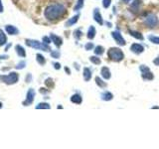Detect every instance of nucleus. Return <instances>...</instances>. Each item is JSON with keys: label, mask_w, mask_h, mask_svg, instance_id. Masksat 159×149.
Wrapping results in <instances>:
<instances>
[{"label": "nucleus", "mask_w": 159, "mask_h": 149, "mask_svg": "<svg viewBox=\"0 0 159 149\" xmlns=\"http://www.w3.org/2000/svg\"><path fill=\"white\" fill-rule=\"evenodd\" d=\"M122 2H124V3H129L131 0H121Z\"/></svg>", "instance_id": "nucleus-48"}, {"label": "nucleus", "mask_w": 159, "mask_h": 149, "mask_svg": "<svg viewBox=\"0 0 159 149\" xmlns=\"http://www.w3.org/2000/svg\"><path fill=\"white\" fill-rule=\"evenodd\" d=\"M67 14V8L61 3H52L44 10V16L49 21H56L61 19Z\"/></svg>", "instance_id": "nucleus-1"}, {"label": "nucleus", "mask_w": 159, "mask_h": 149, "mask_svg": "<svg viewBox=\"0 0 159 149\" xmlns=\"http://www.w3.org/2000/svg\"><path fill=\"white\" fill-rule=\"evenodd\" d=\"M15 51H16V54L19 57H21V58L26 57V51L21 45H16V46H15Z\"/></svg>", "instance_id": "nucleus-22"}, {"label": "nucleus", "mask_w": 159, "mask_h": 149, "mask_svg": "<svg viewBox=\"0 0 159 149\" xmlns=\"http://www.w3.org/2000/svg\"><path fill=\"white\" fill-rule=\"evenodd\" d=\"M80 13H78L77 15H75V16H73V17H71L70 19H68L66 21V23H65V26L66 27H72V26H74L75 24H77V22L79 21V18H80Z\"/></svg>", "instance_id": "nucleus-14"}, {"label": "nucleus", "mask_w": 159, "mask_h": 149, "mask_svg": "<svg viewBox=\"0 0 159 149\" xmlns=\"http://www.w3.org/2000/svg\"><path fill=\"white\" fill-rule=\"evenodd\" d=\"M26 67V62L25 61H20L19 63L17 64L16 66H15V69L16 70H22Z\"/></svg>", "instance_id": "nucleus-33"}, {"label": "nucleus", "mask_w": 159, "mask_h": 149, "mask_svg": "<svg viewBox=\"0 0 159 149\" xmlns=\"http://www.w3.org/2000/svg\"><path fill=\"white\" fill-rule=\"evenodd\" d=\"M102 3H103V7L105 9H108L111 5V0H103Z\"/></svg>", "instance_id": "nucleus-35"}, {"label": "nucleus", "mask_w": 159, "mask_h": 149, "mask_svg": "<svg viewBox=\"0 0 159 149\" xmlns=\"http://www.w3.org/2000/svg\"><path fill=\"white\" fill-rule=\"evenodd\" d=\"M50 37H51L52 42H53V43L55 44V46H56L57 48H60L63 45V39L61 38L60 36H57V35L53 34V33H51Z\"/></svg>", "instance_id": "nucleus-13"}, {"label": "nucleus", "mask_w": 159, "mask_h": 149, "mask_svg": "<svg viewBox=\"0 0 159 149\" xmlns=\"http://www.w3.org/2000/svg\"><path fill=\"white\" fill-rule=\"evenodd\" d=\"M141 78H142L143 81L150 82L152 80H154V75L151 71L146 72V73H141Z\"/></svg>", "instance_id": "nucleus-19"}, {"label": "nucleus", "mask_w": 159, "mask_h": 149, "mask_svg": "<svg viewBox=\"0 0 159 149\" xmlns=\"http://www.w3.org/2000/svg\"><path fill=\"white\" fill-rule=\"evenodd\" d=\"M155 108L159 109V106H152V107H151V109H155Z\"/></svg>", "instance_id": "nucleus-49"}, {"label": "nucleus", "mask_w": 159, "mask_h": 149, "mask_svg": "<svg viewBox=\"0 0 159 149\" xmlns=\"http://www.w3.org/2000/svg\"><path fill=\"white\" fill-rule=\"evenodd\" d=\"M153 64H154L155 66H158L159 67V55L153 60Z\"/></svg>", "instance_id": "nucleus-40"}, {"label": "nucleus", "mask_w": 159, "mask_h": 149, "mask_svg": "<svg viewBox=\"0 0 159 149\" xmlns=\"http://www.w3.org/2000/svg\"><path fill=\"white\" fill-rule=\"evenodd\" d=\"M73 36H74V38L76 39V40H81L82 37V31L81 28H78L76 29L74 31V34H73Z\"/></svg>", "instance_id": "nucleus-29"}, {"label": "nucleus", "mask_w": 159, "mask_h": 149, "mask_svg": "<svg viewBox=\"0 0 159 149\" xmlns=\"http://www.w3.org/2000/svg\"><path fill=\"white\" fill-rule=\"evenodd\" d=\"M7 43V36H6V32L0 29V47L4 46Z\"/></svg>", "instance_id": "nucleus-24"}, {"label": "nucleus", "mask_w": 159, "mask_h": 149, "mask_svg": "<svg viewBox=\"0 0 159 149\" xmlns=\"http://www.w3.org/2000/svg\"><path fill=\"white\" fill-rule=\"evenodd\" d=\"M105 51H106V49L102 46V45H97V46L94 47V55H96V56L100 57V56H103V55L105 54Z\"/></svg>", "instance_id": "nucleus-23"}, {"label": "nucleus", "mask_w": 159, "mask_h": 149, "mask_svg": "<svg viewBox=\"0 0 159 149\" xmlns=\"http://www.w3.org/2000/svg\"><path fill=\"white\" fill-rule=\"evenodd\" d=\"M10 47H11V43H9V44L7 45V46L5 47V50H4V51H5V52H7L9 49H10Z\"/></svg>", "instance_id": "nucleus-46"}, {"label": "nucleus", "mask_w": 159, "mask_h": 149, "mask_svg": "<svg viewBox=\"0 0 159 149\" xmlns=\"http://www.w3.org/2000/svg\"><path fill=\"white\" fill-rule=\"evenodd\" d=\"M82 77H84L85 82H90L91 77H93V74H91V70L88 67H85L84 70H82Z\"/></svg>", "instance_id": "nucleus-15"}, {"label": "nucleus", "mask_w": 159, "mask_h": 149, "mask_svg": "<svg viewBox=\"0 0 159 149\" xmlns=\"http://www.w3.org/2000/svg\"><path fill=\"white\" fill-rule=\"evenodd\" d=\"M94 82H96L97 86L99 87H100V89H106V87H108V84L106 83L105 80L102 79V78H100V77H97V76L94 78Z\"/></svg>", "instance_id": "nucleus-20"}, {"label": "nucleus", "mask_w": 159, "mask_h": 149, "mask_svg": "<svg viewBox=\"0 0 159 149\" xmlns=\"http://www.w3.org/2000/svg\"><path fill=\"white\" fill-rule=\"evenodd\" d=\"M159 23L158 17L154 14H149L145 17L144 19V24L149 28H155Z\"/></svg>", "instance_id": "nucleus-5"}, {"label": "nucleus", "mask_w": 159, "mask_h": 149, "mask_svg": "<svg viewBox=\"0 0 159 149\" xmlns=\"http://www.w3.org/2000/svg\"><path fill=\"white\" fill-rule=\"evenodd\" d=\"M139 70H140V72H141V73H146V72L150 71V69H149L146 65H140L139 66Z\"/></svg>", "instance_id": "nucleus-37"}, {"label": "nucleus", "mask_w": 159, "mask_h": 149, "mask_svg": "<svg viewBox=\"0 0 159 149\" xmlns=\"http://www.w3.org/2000/svg\"><path fill=\"white\" fill-rule=\"evenodd\" d=\"M93 17H94V20L96 21V22L99 24L100 26H103V24H105V21H103V18L102 16V13H100L99 8H94V9Z\"/></svg>", "instance_id": "nucleus-8"}, {"label": "nucleus", "mask_w": 159, "mask_h": 149, "mask_svg": "<svg viewBox=\"0 0 159 149\" xmlns=\"http://www.w3.org/2000/svg\"><path fill=\"white\" fill-rule=\"evenodd\" d=\"M0 82L4 83L5 85H8V86L17 84L19 82V74L17 72H11L8 75H1L0 76Z\"/></svg>", "instance_id": "nucleus-4"}, {"label": "nucleus", "mask_w": 159, "mask_h": 149, "mask_svg": "<svg viewBox=\"0 0 159 149\" xmlns=\"http://www.w3.org/2000/svg\"><path fill=\"white\" fill-rule=\"evenodd\" d=\"M25 44L30 48L33 49L40 50L43 52H51V48L49 45L45 44L44 42H40L38 40H34V39H26Z\"/></svg>", "instance_id": "nucleus-3"}, {"label": "nucleus", "mask_w": 159, "mask_h": 149, "mask_svg": "<svg viewBox=\"0 0 159 149\" xmlns=\"http://www.w3.org/2000/svg\"><path fill=\"white\" fill-rule=\"evenodd\" d=\"M100 99H102V100H103V102H111V100L114 99V95L108 92V90H105V92H103L102 93H100Z\"/></svg>", "instance_id": "nucleus-17"}, {"label": "nucleus", "mask_w": 159, "mask_h": 149, "mask_svg": "<svg viewBox=\"0 0 159 149\" xmlns=\"http://www.w3.org/2000/svg\"><path fill=\"white\" fill-rule=\"evenodd\" d=\"M3 11H4V6L2 4V0H0V13H2Z\"/></svg>", "instance_id": "nucleus-43"}, {"label": "nucleus", "mask_w": 159, "mask_h": 149, "mask_svg": "<svg viewBox=\"0 0 159 149\" xmlns=\"http://www.w3.org/2000/svg\"><path fill=\"white\" fill-rule=\"evenodd\" d=\"M88 60H90V62L91 63V64H94V65H100L102 64V60L100 59L99 58V56H91L90 58H88Z\"/></svg>", "instance_id": "nucleus-26"}, {"label": "nucleus", "mask_w": 159, "mask_h": 149, "mask_svg": "<svg viewBox=\"0 0 159 149\" xmlns=\"http://www.w3.org/2000/svg\"><path fill=\"white\" fill-rule=\"evenodd\" d=\"M96 35H97V30L94 28V26L91 25L88 27V32H87V38L88 40H94V38H96Z\"/></svg>", "instance_id": "nucleus-16"}, {"label": "nucleus", "mask_w": 159, "mask_h": 149, "mask_svg": "<svg viewBox=\"0 0 159 149\" xmlns=\"http://www.w3.org/2000/svg\"><path fill=\"white\" fill-rule=\"evenodd\" d=\"M147 39L149 40V42H151L152 44L159 45V36H155V35L150 34L147 36Z\"/></svg>", "instance_id": "nucleus-27"}, {"label": "nucleus", "mask_w": 159, "mask_h": 149, "mask_svg": "<svg viewBox=\"0 0 159 149\" xmlns=\"http://www.w3.org/2000/svg\"><path fill=\"white\" fill-rule=\"evenodd\" d=\"M32 80H33L32 75L30 74V73H28V74H27V76H26V78H25V82H26L27 84H29V83H31Z\"/></svg>", "instance_id": "nucleus-38"}, {"label": "nucleus", "mask_w": 159, "mask_h": 149, "mask_svg": "<svg viewBox=\"0 0 159 149\" xmlns=\"http://www.w3.org/2000/svg\"><path fill=\"white\" fill-rule=\"evenodd\" d=\"M57 108H60V109H62V108H63V106H62V105H58V106H57Z\"/></svg>", "instance_id": "nucleus-50"}, {"label": "nucleus", "mask_w": 159, "mask_h": 149, "mask_svg": "<svg viewBox=\"0 0 159 149\" xmlns=\"http://www.w3.org/2000/svg\"><path fill=\"white\" fill-rule=\"evenodd\" d=\"M74 66H75V68H76V70H77V71H80V69H81V68H80V65H79V64L78 63H74Z\"/></svg>", "instance_id": "nucleus-45"}, {"label": "nucleus", "mask_w": 159, "mask_h": 149, "mask_svg": "<svg viewBox=\"0 0 159 149\" xmlns=\"http://www.w3.org/2000/svg\"><path fill=\"white\" fill-rule=\"evenodd\" d=\"M35 96H36V92L34 89H29L28 92L26 93V99L25 100L22 102V105L24 106H29L31 105L33 102H34V99H35Z\"/></svg>", "instance_id": "nucleus-6"}, {"label": "nucleus", "mask_w": 159, "mask_h": 149, "mask_svg": "<svg viewBox=\"0 0 159 149\" xmlns=\"http://www.w3.org/2000/svg\"><path fill=\"white\" fill-rule=\"evenodd\" d=\"M84 5H85V0H77V2H76V4L74 6V11H80L84 7Z\"/></svg>", "instance_id": "nucleus-28"}, {"label": "nucleus", "mask_w": 159, "mask_h": 149, "mask_svg": "<svg viewBox=\"0 0 159 149\" xmlns=\"http://www.w3.org/2000/svg\"><path fill=\"white\" fill-rule=\"evenodd\" d=\"M5 32H6V34H8L10 36H14V35L19 34V30H18V28H16V27L13 26V25H11V24L5 26Z\"/></svg>", "instance_id": "nucleus-11"}, {"label": "nucleus", "mask_w": 159, "mask_h": 149, "mask_svg": "<svg viewBox=\"0 0 159 149\" xmlns=\"http://www.w3.org/2000/svg\"><path fill=\"white\" fill-rule=\"evenodd\" d=\"M2 106H3V105H2V102H0V108H2Z\"/></svg>", "instance_id": "nucleus-51"}, {"label": "nucleus", "mask_w": 159, "mask_h": 149, "mask_svg": "<svg viewBox=\"0 0 159 149\" xmlns=\"http://www.w3.org/2000/svg\"><path fill=\"white\" fill-rule=\"evenodd\" d=\"M39 92H40V93H42V95H46V93H49V89H48V87H47V89H45V87H41Z\"/></svg>", "instance_id": "nucleus-39"}, {"label": "nucleus", "mask_w": 159, "mask_h": 149, "mask_svg": "<svg viewBox=\"0 0 159 149\" xmlns=\"http://www.w3.org/2000/svg\"><path fill=\"white\" fill-rule=\"evenodd\" d=\"M142 0H133L130 4V11L133 13H137L142 6Z\"/></svg>", "instance_id": "nucleus-10"}, {"label": "nucleus", "mask_w": 159, "mask_h": 149, "mask_svg": "<svg viewBox=\"0 0 159 149\" xmlns=\"http://www.w3.org/2000/svg\"><path fill=\"white\" fill-rule=\"evenodd\" d=\"M94 49V45L93 42H88L87 44L85 45V51H91Z\"/></svg>", "instance_id": "nucleus-34"}, {"label": "nucleus", "mask_w": 159, "mask_h": 149, "mask_svg": "<svg viewBox=\"0 0 159 149\" xmlns=\"http://www.w3.org/2000/svg\"><path fill=\"white\" fill-rule=\"evenodd\" d=\"M45 86L48 87V89H53L55 87V83L52 78H48L45 80Z\"/></svg>", "instance_id": "nucleus-31"}, {"label": "nucleus", "mask_w": 159, "mask_h": 149, "mask_svg": "<svg viewBox=\"0 0 159 149\" xmlns=\"http://www.w3.org/2000/svg\"><path fill=\"white\" fill-rule=\"evenodd\" d=\"M106 25H108V28H111V27L112 26V25H111V23H109V22H106Z\"/></svg>", "instance_id": "nucleus-47"}, {"label": "nucleus", "mask_w": 159, "mask_h": 149, "mask_svg": "<svg viewBox=\"0 0 159 149\" xmlns=\"http://www.w3.org/2000/svg\"><path fill=\"white\" fill-rule=\"evenodd\" d=\"M51 57L53 58V59H59L61 57V52L58 51V50H55V51H51Z\"/></svg>", "instance_id": "nucleus-32"}, {"label": "nucleus", "mask_w": 159, "mask_h": 149, "mask_svg": "<svg viewBox=\"0 0 159 149\" xmlns=\"http://www.w3.org/2000/svg\"><path fill=\"white\" fill-rule=\"evenodd\" d=\"M36 61H37V63L40 66H44L46 64V58L40 53H38L37 55H36Z\"/></svg>", "instance_id": "nucleus-25"}, {"label": "nucleus", "mask_w": 159, "mask_h": 149, "mask_svg": "<svg viewBox=\"0 0 159 149\" xmlns=\"http://www.w3.org/2000/svg\"><path fill=\"white\" fill-rule=\"evenodd\" d=\"M9 59V56L7 55H0V60H7Z\"/></svg>", "instance_id": "nucleus-42"}, {"label": "nucleus", "mask_w": 159, "mask_h": 149, "mask_svg": "<svg viewBox=\"0 0 159 149\" xmlns=\"http://www.w3.org/2000/svg\"><path fill=\"white\" fill-rule=\"evenodd\" d=\"M100 76L105 81H108L111 78V72L108 67H103L100 70Z\"/></svg>", "instance_id": "nucleus-12"}, {"label": "nucleus", "mask_w": 159, "mask_h": 149, "mask_svg": "<svg viewBox=\"0 0 159 149\" xmlns=\"http://www.w3.org/2000/svg\"><path fill=\"white\" fill-rule=\"evenodd\" d=\"M36 109H50L51 105L48 102H40L36 105Z\"/></svg>", "instance_id": "nucleus-30"}, {"label": "nucleus", "mask_w": 159, "mask_h": 149, "mask_svg": "<svg viewBox=\"0 0 159 149\" xmlns=\"http://www.w3.org/2000/svg\"><path fill=\"white\" fill-rule=\"evenodd\" d=\"M111 37L112 39L115 41V43H117L118 46H121V47H123L126 45V41H125V39L123 38V36L121 35V33L120 32H118V31H112L111 33Z\"/></svg>", "instance_id": "nucleus-7"}, {"label": "nucleus", "mask_w": 159, "mask_h": 149, "mask_svg": "<svg viewBox=\"0 0 159 149\" xmlns=\"http://www.w3.org/2000/svg\"><path fill=\"white\" fill-rule=\"evenodd\" d=\"M54 69L55 70H60L61 69V64L60 63H54Z\"/></svg>", "instance_id": "nucleus-41"}, {"label": "nucleus", "mask_w": 159, "mask_h": 149, "mask_svg": "<svg viewBox=\"0 0 159 149\" xmlns=\"http://www.w3.org/2000/svg\"><path fill=\"white\" fill-rule=\"evenodd\" d=\"M144 47H143V45L139 44V43H133L132 45L130 46V51L132 52L133 54L135 55H140L142 54L143 52H144Z\"/></svg>", "instance_id": "nucleus-9"}, {"label": "nucleus", "mask_w": 159, "mask_h": 149, "mask_svg": "<svg viewBox=\"0 0 159 149\" xmlns=\"http://www.w3.org/2000/svg\"><path fill=\"white\" fill-rule=\"evenodd\" d=\"M128 33H129V35L131 36V37H133L134 39H137V40H140V41L144 40V37H143V35L140 32H138V31H134V30H128Z\"/></svg>", "instance_id": "nucleus-18"}, {"label": "nucleus", "mask_w": 159, "mask_h": 149, "mask_svg": "<svg viewBox=\"0 0 159 149\" xmlns=\"http://www.w3.org/2000/svg\"><path fill=\"white\" fill-rule=\"evenodd\" d=\"M64 70H65V72L67 73V75H71V70H70L68 67H65V68H64Z\"/></svg>", "instance_id": "nucleus-44"}, {"label": "nucleus", "mask_w": 159, "mask_h": 149, "mask_svg": "<svg viewBox=\"0 0 159 149\" xmlns=\"http://www.w3.org/2000/svg\"><path fill=\"white\" fill-rule=\"evenodd\" d=\"M108 57L112 62L119 63L124 59V53L122 52L120 48L111 47L108 50Z\"/></svg>", "instance_id": "nucleus-2"}, {"label": "nucleus", "mask_w": 159, "mask_h": 149, "mask_svg": "<svg viewBox=\"0 0 159 149\" xmlns=\"http://www.w3.org/2000/svg\"><path fill=\"white\" fill-rule=\"evenodd\" d=\"M42 42H44L45 44H47V45H50L52 43V40H51V37L50 36H44V37L42 38Z\"/></svg>", "instance_id": "nucleus-36"}, {"label": "nucleus", "mask_w": 159, "mask_h": 149, "mask_svg": "<svg viewBox=\"0 0 159 149\" xmlns=\"http://www.w3.org/2000/svg\"><path fill=\"white\" fill-rule=\"evenodd\" d=\"M70 100H71V102L75 103V105H81V103L82 102V96L79 95V93H75V95H73L71 96Z\"/></svg>", "instance_id": "nucleus-21"}]
</instances>
